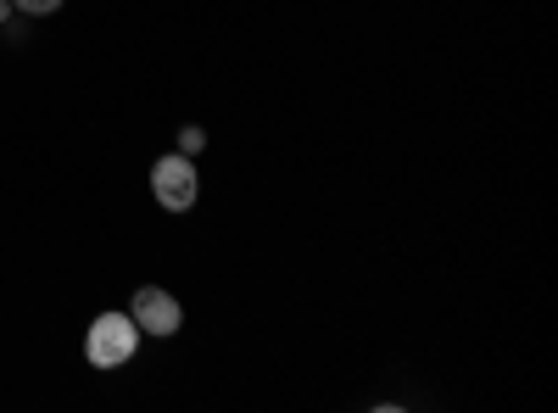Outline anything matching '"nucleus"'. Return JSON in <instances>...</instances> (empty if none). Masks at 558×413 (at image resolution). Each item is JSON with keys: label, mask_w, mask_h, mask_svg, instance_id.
<instances>
[{"label": "nucleus", "mask_w": 558, "mask_h": 413, "mask_svg": "<svg viewBox=\"0 0 558 413\" xmlns=\"http://www.w3.org/2000/svg\"><path fill=\"white\" fill-rule=\"evenodd\" d=\"M140 341L146 336H140L134 313H96L84 330V357H89V369H123L140 352Z\"/></svg>", "instance_id": "obj_1"}, {"label": "nucleus", "mask_w": 558, "mask_h": 413, "mask_svg": "<svg viewBox=\"0 0 558 413\" xmlns=\"http://www.w3.org/2000/svg\"><path fill=\"white\" fill-rule=\"evenodd\" d=\"M151 196L162 212H191L196 196H202V173H196V157L184 151H168L151 162Z\"/></svg>", "instance_id": "obj_2"}, {"label": "nucleus", "mask_w": 558, "mask_h": 413, "mask_svg": "<svg viewBox=\"0 0 558 413\" xmlns=\"http://www.w3.org/2000/svg\"><path fill=\"white\" fill-rule=\"evenodd\" d=\"M129 313H134L140 336L173 341V336L184 330V307H179V296H173V291H162V286H140V291H134V302H129Z\"/></svg>", "instance_id": "obj_3"}, {"label": "nucleus", "mask_w": 558, "mask_h": 413, "mask_svg": "<svg viewBox=\"0 0 558 413\" xmlns=\"http://www.w3.org/2000/svg\"><path fill=\"white\" fill-rule=\"evenodd\" d=\"M202 146H207V129H196V123H184V129H179V151H184V157H196Z\"/></svg>", "instance_id": "obj_4"}, {"label": "nucleus", "mask_w": 558, "mask_h": 413, "mask_svg": "<svg viewBox=\"0 0 558 413\" xmlns=\"http://www.w3.org/2000/svg\"><path fill=\"white\" fill-rule=\"evenodd\" d=\"M12 7L23 17H51V12H62V0H12Z\"/></svg>", "instance_id": "obj_5"}, {"label": "nucleus", "mask_w": 558, "mask_h": 413, "mask_svg": "<svg viewBox=\"0 0 558 413\" xmlns=\"http://www.w3.org/2000/svg\"><path fill=\"white\" fill-rule=\"evenodd\" d=\"M12 12H17V7H12V0H0V23H7V17H12Z\"/></svg>", "instance_id": "obj_6"}]
</instances>
